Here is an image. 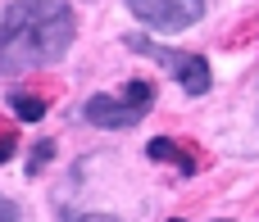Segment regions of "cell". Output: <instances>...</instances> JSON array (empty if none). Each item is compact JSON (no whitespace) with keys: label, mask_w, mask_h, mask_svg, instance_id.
Here are the masks:
<instances>
[{"label":"cell","mask_w":259,"mask_h":222,"mask_svg":"<svg viewBox=\"0 0 259 222\" xmlns=\"http://www.w3.org/2000/svg\"><path fill=\"white\" fill-rule=\"evenodd\" d=\"M0 222H23V209L14 200H5V195H0Z\"/></svg>","instance_id":"cell-8"},{"label":"cell","mask_w":259,"mask_h":222,"mask_svg":"<svg viewBox=\"0 0 259 222\" xmlns=\"http://www.w3.org/2000/svg\"><path fill=\"white\" fill-rule=\"evenodd\" d=\"M50 154H55V145H50V141H41V145H36V159H32V173H36V168H41Z\"/></svg>","instance_id":"cell-10"},{"label":"cell","mask_w":259,"mask_h":222,"mask_svg":"<svg viewBox=\"0 0 259 222\" xmlns=\"http://www.w3.org/2000/svg\"><path fill=\"white\" fill-rule=\"evenodd\" d=\"M173 222H182V218H173Z\"/></svg>","instance_id":"cell-11"},{"label":"cell","mask_w":259,"mask_h":222,"mask_svg":"<svg viewBox=\"0 0 259 222\" xmlns=\"http://www.w3.org/2000/svg\"><path fill=\"white\" fill-rule=\"evenodd\" d=\"M9 109H14L23 123H36V118H46V100H41V95H23V91H14V95H9Z\"/></svg>","instance_id":"cell-6"},{"label":"cell","mask_w":259,"mask_h":222,"mask_svg":"<svg viewBox=\"0 0 259 222\" xmlns=\"http://www.w3.org/2000/svg\"><path fill=\"white\" fill-rule=\"evenodd\" d=\"M59 222H123V218H109V213H77V209H59Z\"/></svg>","instance_id":"cell-7"},{"label":"cell","mask_w":259,"mask_h":222,"mask_svg":"<svg viewBox=\"0 0 259 222\" xmlns=\"http://www.w3.org/2000/svg\"><path fill=\"white\" fill-rule=\"evenodd\" d=\"M150 100H155V86H150V82H127L118 95H91V100L82 104V114H87V123L118 132V127H137V123L146 118Z\"/></svg>","instance_id":"cell-2"},{"label":"cell","mask_w":259,"mask_h":222,"mask_svg":"<svg viewBox=\"0 0 259 222\" xmlns=\"http://www.w3.org/2000/svg\"><path fill=\"white\" fill-rule=\"evenodd\" d=\"M127 41V50H137V54H150L155 64H164L178 82H182V91L187 95H205L209 86H214V73H209V59L205 54H187V50H168V45H155L150 36H123Z\"/></svg>","instance_id":"cell-3"},{"label":"cell","mask_w":259,"mask_h":222,"mask_svg":"<svg viewBox=\"0 0 259 222\" xmlns=\"http://www.w3.org/2000/svg\"><path fill=\"white\" fill-rule=\"evenodd\" d=\"M14 150H18V141H14V132H9V127H0V163H5V159H9Z\"/></svg>","instance_id":"cell-9"},{"label":"cell","mask_w":259,"mask_h":222,"mask_svg":"<svg viewBox=\"0 0 259 222\" xmlns=\"http://www.w3.org/2000/svg\"><path fill=\"white\" fill-rule=\"evenodd\" d=\"M146 154H150L155 163L178 159V168H182V173H196V159H191V154H182V145H178V141H168V136H155V141L146 145Z\"/></svg>","instance_id":"cell-5"},{"label":"cell","mask_w":259,"mask_h":222,"mask_svg":"<svg viewBox=\"0 0 259 222\" xmlns=\"http://www.w3.org/2000/svg\"><path fill=\"white\" fill-rule=\"evenodd\" d=\"M127 9L159 32H182L205 18V0H127Z\"/></svg>","instance_id":"cell-4"},{"label":"cell","mask_w":259,"mask_h":222,"mask_svg":"<svg viewBox=\"0 0 259 222\" xmlns=\"http://www.w3.org/2000/svg\"><path fill=\"white\" fill-rule=\"evenodd\" d=\"M77 18L68 0H14L0 18V73L18 77L59 64L73 45Z\"/></svg>","instance_id":"cell-1"}]
</instances>
